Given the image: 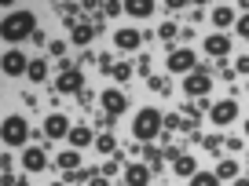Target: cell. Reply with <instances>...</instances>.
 <instances>
[{
  "mask_svg": "<svg viewBox=\"0 0 249 186\" xmlns=\"http://www.w3.org/2000/svg\"><path fill=\"white\" fill-rule=\"evenodd\" d=\"M0 33H4V40L8 44H22V40H33V33H37V15H33V8H15L4 15V22H0Z\"/></svg>",
  "mask_w": 249,
  "mask_h": 186,
  "instance_id": "6da1fadb",
  "label": "cell"
},
{
  "mask_svg": "<svg viewBox=\"0 0 249 186\" xmlns=\"http://www.w3.org/2000/svg\"><path fill=\"white\" fill-rule=\"evenodd\" d=\"M161 132H165V117L158 113L154 106H143L140 113H136V121H132V135H136V142H150V139H158Z\"/></svg>",
  "mask_w": 249,
  "mask_h": 186,
  "instance_id": "7a4b0ae2",
  "label": "cell"
},
{
  "mask_svg": "<svg viewBox=\"0 0 249 186\" xmlns=\"http://www.w3.org/2000/svg\"><path fill=\"white\" fill-rule=\"evenodd\" d=\"M4 146L8 150H15V146H22L26 150V139H30V124L22 121V117H4Z\"/></svg>",
  "mask_w": 249,
  "mask_h": 186,
  "instance_id": "3957f363",
  "label": "cell"
},
{
  "mask_svg": "<svg viewBox=\"0 0 249 186\" xmlns=\"http://www.w3.org/2000/svg\"><path fill=\"white\" fill-rule=\"evenodd\" d=\"M30 62L33 59H26L22 47H8L0 59V70H4V77H22V73H30Z\"/></svg>",
  "mask_w": 249,
  "mask_h": 186,
  "instance_id": "277c9868",
  "label": "cell"
},
{
  "mask_svg": "<svg viewBox=\"0 0 249 186\" xmlns=\"http://www.w3.org/2000/svg\"><path fill=\"white\" fill-rule=\"evenodd\" d=\"M198 70V55L191 51V47H176V51H169V73H191Z\"/></svg>",
  "mask_w": 249,
  "mask_h": 186,
  "instance_id": "5b68a950",
  "label": "cell"
},
{
  "mask_svg": "<svg viewBox=\"0 0 249 186\" xmlns=\"http://www.w3.org/2000/svg\"><path fill=\"white\" fill-rule=\"evenodd\" d=\"M183 92L191 95V99H205V95L213 92V77H209L205 70H195L191 77L183 80Z\"/></svg>",
  "mask_w": 249,
  "mask_h": 186,
  "instance_id": "8992f818",
  "label": "cell"
},
{
  "mask_svg": "<svg viewBox=\"0 0 249 186\" xmlns=\"http://www.w3.org/2000/svg\"><path fill=\"white\" fill-rule=\"evenodd\" d=\"M44 168H48V150L44 146H26L22 150V171L26 175H37Z\"/></svg>",
  "mask_w": 249,
  "mask_h": 186,
  "instance_id": "52a82bcc",
  "label": "cell"
},
{
  "mask_svg": "<svg viewBox=\"0 0 249 186\" xmlns=\"http://www.w3.org/2000/svg\"><path fill=\"white\" fill-rule=\"evenodd\" d=\"M55 92L59 95H81L85 92V77H81V70H66L55 77Z\"/></svg>",
  "mask_w": 249,
  "mask_h": 186,
  "instance_id": "ba28073f",
  "label": "cell"
},
{
  "mask_svg": "<svg viewBox=\"0 0 249 186\" xmlns=\"http://www.w3.org/2000/svg\"><path fill=\"white\" fill-rule=\"evenodd\" d=\"M70 128H73V124L66 121L62 113H48L44 117V139L48 142H52V139H70Z\"/></svg>",
  "mask_w": 249,
  "mask_h": 186,
  "instance_id": "9c48e42d",
  "label": "cell"
},
{
  "mask_svg": "<svg viewBox=\"0 0 249 186\" xmlns=\"http://www.w3.org/2000/svg\"><path fill=\"white\" fill-rule=\"evenodd\" d=\"M99 102H103V113H107L110 121H114V117H121L124 109H128V99H124V92H117V88H114V92L107 88V92L99 95Z\"/></svg>",
  "mask_w": 249,
  "mask_h": 186,
  "instance_id": "30bf717a",
  "label": "cell"
},
{
  "mask_svg": "<svg viewBox=\"0 0 249 186\" xmlns=\"http://www.w3.org/2000/svg\"><path fill=\"white\" fill-rule=\"evenodd\" d=\"M209 117H213V124L227 128V124H234V121H238V102H234V99H224V102H216V106L209 109Z\"/></svg>",
  "mask_w": 249,
  "mask_h": 186,
  "instance_id": "8fae6325",
  "label": "cell"
},
{
  "mask_svg": "<svg viewBox=\"0 0 249 186\" xmlns=\"http://www.w3.org/2000/svg\"><path fill=\"white\" fill-rule=\"evenodd\" d=\"M209 22L216 26V33H224L227 26H238V15H234L231 4H216V8L209 11Z\"/></svg>",
  "mask_w": 249,
  "mask_h": 186,
  "instance_id": "7c38bea8",
  "label": "cell"
},
{
  "mask_svg": "<svg viewBox=\"0 0 249 186\" xmlns=\"http://www.w3.org/2000/svg\"><path fill=\"white\" fill-rule=\"evenodd\" d=\"M154 179L150 164H124V186H147Z\"/></svg>",
  "mask_w": 249,
  "mask_h": 186,
  "instance_id": "4fadbf2b",
  "label": "cell"
},
{
  "mask_svg": "<svg viewBox=\"0 0 249 186\" xmlns=\"http://www.w3.org/2000/svg\"><path fill=\"white\" fill-rule=\"evenodd\" d=\"M140 44H143V33L140 30H128V26H124V30L114 33V47H121V51H136Z\"/></svg>",
  "mask_w": 249,
  "mask_h": 186,
  "instance_id": "5bb4252c",
  "label": "cell"
},
{
  "mask_svg": "<svg viewBox=\"0 0 249 186\" xmlns=\"http://www.w3.org/2000/svg\"><path fill=\"white\" fill-rule=\"evenodd\" d=\"M85 146H95V132L85 128V124H73L70 128V150H85Z\"/></svg>",
  "mask_w": 249,
  "mask_h": 186,
  "instance_id": "9a60e30c",
  "label": "cell"
},
{
  "mask_svg": "<svg viewBox=\"0 0 249 186\" xmlns=\"http://www.w3.org/2000/svg\"><path fill=\"white\" fill-rule=\"evenodd\" d=\"M95 33H99V30H95L92 22H85V18H81V22L70 30V44H77V47H88V44H92V37H95Z\"/></svg>",
  "mask_w": 249,
  "mask_h": 186,
  "instance_id": "2e32d148",
  "label": "cell"
},
{
  "mask_svg": "<svg viewBox=\"0 0 249 186\" xmlns=\"http://www.w3.org/2000/svg\"><path fill=\"white\" fill-rule=\"evenodd\" d=\"M205 51H209L213 59H224V55L231 51V37H227V33H213V37H205Z\"/></svg>",
  "mask_w": 249,
  "mask_h": 186,
  "instance_id": "e0dca14e",
  "label": "cell"
},
{
  "mask_svg": "<svg viewBox=\"0 0 249 186\" xmlns=\"http://www.w3.org/2000/svg\"><path fill=\"white\" fill-rule=\"evenodd\" d=\"M172 171H176V175H183V179H195V175H198V161H195L191 154H183L176 164H172Z\"/></svg>",
  "mask_w": 249,
  "mask_h": 186,
  "instance_id": "ac0fdd59",
  "label": "cell"
},
{
  "mask_svg": "<svg viewBox=\"0 0 249 186\" xmlns=\"http://www.w3.org/2000/svg\"><path fill=\"white\" fill-rule=\"evenodd\" d=\"M124 11H128L132 18H150V15H154V4H150V0H128Z\"/></svg>",
  "mask_w": 249,
  "mask_h": 186,
  "instance_id": "d6986e66",
  "label": "cell"
},
{
  "mask_svg": "<svg viewBox=\"0 0 249 186\" xmlns=\"http://www.w3.org/2000/svg\"><path fill=\"white\" fill-rule=\"evenodd\" d=\"M55 164H59L62 171H77V164H81V150H62V154L55 157Z\"/></svg>",
  "mask_w": 249,
  "mask_h": 186,
  "instance_id": "ffe728a7",
  "label": "cell"
},
{
  "mask_svg": "<svg viewBox=\"0 0 249 186\" xmlns=\"http://www.w3.org/2000/svg\"><path fill=\"white\" fill-rule=\"evenodd\" d=\"M26 77H30L33 84L48 80V62H44V59H33V62H30V73H26Z\"/></svg>",
  "mask_w": 249,
  "mask_h": 186,
  "instance_id": "44dd1931",
  "label": "cell"
},
{
  "mask_svg": "<svg viewBox=\"0 0 249 186\" xmlns=\"http://www.w3.org/2000/svg\"><path fill=\"white\" fill-rule=\"evenodd\" d=\"M95 150H99L103 157H110V154H114V150H117V139H114V135H110V132L95 135Z\"/></svg>",
  "mask_w": 249,
  "mask_h": 186,
  "instance_id": "7402d4cb",
  "label": "cell"
},
{
  "mask_svg": "<svg viewBox=\"0 0 249 186\" xmlns=\"http://www.w3.org/2000/svg\"><path fill=\"white\" fill-rule=\"evenodd\" d=\"M213 175H216L220 183H224V179H238V164H234V161H220Z\"/></svg>",
  "mask_w": 249,
  "mask_h": 186,
  "instance_id": "603a6c76",
  "label": "cell"
},
{
  "mask_svg": "<svg viewBox=\"0 0 249 186\" xmlns=\"http://www.w3.org/2000/svg\"><path fill=\"white\" fill-rule=\"evenodd\" d=\"M187 186H220V179L213 171H198L195 179H187Z\"/></svg>",
  "mask_w": 249,
  "mask_h": 186,
  "instance_id": "cb8c5ba5",
  "label": "cell"
},
{
  "mask_svg": "<svg viewBox=\"0 0 249 186\" xmlns=\"http://www.w3.org/2000/svg\"><path fill=\"white\" fill-rule=\"evenodd\" d=\"M132 73H136V66H132V62H117L110 77H114V80H132Z\"/></svg>",
  "mask_w": 249,
  "mask_h": 186,
  "instance_id": "d4e9b609",
  "label": "cell"
},
{
  "mask_svg": "<svg viewBox=\"0 0 249 186\" xmlns=\"http://www.w3.org/2000/svg\"><path fill=\"white\" fill-rule=\"evenodd\" d=\"M117 171H124V157H114V161H107V164H103V168H99V175H117Z\"/></svg>",
  "mask_w": 249,
  "mask_h": 186,
  "instance_id": "484cf974",
  "label": "cell"
},
{
  "mask_svg": "<svg viewBox=\"0 0 249 186\" xmlns=\"http://www.w3.org/2000/svg\"><path fill=\"white\" fill-rule=\"evenodd\" d=\"M176 33H179V30H176V22H161V26H158V37H161L165 44H169V40L176 37Z\"/></svg>",
  "mask_w": 249,
  "mask_h": 186,
  "instance_id": "4316f807",
  "label": "cell"
},
{
  "mask_svg": "<svg viewBox=\"0 0 249 186\" xmlns=\"http://www.w3.org/2000/svg\"><path fill=\"white\" fill-rule=\"evenodd\" d=\"M114 66H117V62L110 59V55H99V70L107 73V77H110V73H114Z\"/></svg>",
  "mask_w": 249,
  "mask_h": 186,
  "instance_id": "83f0119b",
  "label": "cell"
},
{
  "mask_svg": "<svg viewBox=\"0 0 249 186\" xmlns=\"http://www.w3.org/2000/svg\"><path fill=\"white\" fill-rule=\"evenodd\" d=\"M52 55H55V59H66V40H52Z\"/></svg>",
  "mask_w": 249,
  "mask_h": 186,
  "instance_id": "f1b7e54d",
  "label": "cell"
},
{
  "mask_svg": "<svg viewBox=\"0 0 249 186\" xmlns=\"http://www.w3.org/2000/svg\"><path fill=\"white\" fill-rule=\"evenodd\" d=\"M234 30H238V37H246V40H249V15H242V18H238V26H234Z\"/></svg>",
  "mask_w": 249,
  "mask_h": 186,
  "instance_id": "f546056e",
  "label": "cell"
},
{
  "mask_svg": "<svg viewBox=\"0 0 249 186\" xmlns=\"http://www.w3.org/2000/svg\"><path fill=\"white\" fill-rule=\"evenodd\" d=\"M165 128H169V132H172V128H183V121H179V113H169V117H165Z\"/></svg>",
  "mask_w": 249,
  "mask_h": 186,
  "instance_id": "4dcf8cb0",
  "label": "cell"
},
{
  "mask_svg": "<svg viewBox=\"0 0 249 186\" xmlns=\"http://www.w3.org/2000/svg\"><path fill=\"white\" fill-rule=\"evenodd\" d=\"M124 4H103V15H121Z\"/></svg>",
  "mask_w": 249,
  "mask_h": 186,
  "instance_id": "1f68e13d",
  "label": "cell"
},
{
  "mask_svg": "<svg viewBox=\"0 0 249 186\" xmlns=\"http://www.w3.org/2000/svg\"><path fill=\"white\" fill-rule=\"evenodd\" d=\"M234 70H238V73H246V77H249V55H242V59L234 62Z\"/></svg>",
  "mask_w": 249,
  "mask_h": 186,
  "instance_id": "d6a6232c",
  "label": "cell"
},
{
  "mask_svg": "<svg viewBox=\"0 0 249 186\" xmlns=\"http://www.w3.org/2000/svg\"><path fill=\"white\" fill-rule=\"evenodd\" d=\"M150 88H154V92H169V84H165V77H150Z\"/></svg>",
  "mask_w": 249,
  "mask_h": 186,
  "instance_id": "836d02e7",
  "label": "cell"
},
{
  "mask_svg": "<svg viewBox=\"0 0 249 186\" xmlns=\"http://www.w3.org/2000/svg\"><path fill=\"white\" fill-rule=\"evenodd\" d=\"M202 142H205V150H213V154L220 150V135H209V139H202Z\"/></svg>",
  "mask_w": 249,
  "mask_h": 186,
  "instance_id": "e575fe53",
  "label": "cell"
},
{
  "mask_svg": "<svg viewBox=\"0 0 249 186\" xmlns=\"http://www.w3.org/2000/svg\"><path fill=\"white\" fill-rule=\"evenodd\" d=\"M227 150H231V154H238V150H242V139H234V135H231V139H227Z\"/></svg>",
  "mask_w": 249,
  "mask_h": 186,
  "instance_id": "d590c367",
  "label": "cell"
},
{
  "mask_svg": "<svg viewBox=\"0 0 249 186\" xmlns=\"http://www.w3.org/2000/svg\"><path fill=\"white\" fill-rule=\"evenodd\" d=\"M88 183H92V186H110V179H107V175H92Z\"/></svg>",
  "mask_w": 249,
  "mask_h": 186,
  "instance_id": "8d00e7d4",
  "label": "cell"
},
{
  "mask_svg": "<svg viewBox=\"0 0 249 186\" xmlns=\"http://www.w3.org/2000/svg\"><path fill=\"white\" fill-rule=\"evenodd\" d=\"M15 186H30V179H26V175H18V179H15Z\"/></svg>",
  "mask_w": 249,
  "mask_h": 186,
  "instance_id": "74e56055",
  "label": "cell"
},
{
  "mask_svg": "<svg viewBox=\"0 0 249 186\" xmlns=\"http://www.w3.org/2000/svg\"><path fill=\"white\" fill-rule=\"evenodd\" d=\"M234 186H249V179H234Z\"/></svg>",
  "mask_w": 249,
  "mask_h": 186,
  "instance_id": "f35d334b",
  "label": "cell"
},
{
  "mask_svg": "<svg viewBox=\"0 0 249 186\" xmlns=\"http://www.w3.org/2000/svg\"><path fill=\"white\" fill-rule=\"evenodd\" d=\"M242 128H246V135H249V121H246V124H242Z\"/></svg>",
  "mask_w": 249,
  "mask_h": 186,
  "instance_id": "ab89813d",
  "label": "cell"
},
{
  "mask_svg": "<svg viewBox=\"0 0 249 186\" xmlns=\"http://www.w3.org/2000/svg\"><path fill=\"white\" fill-rule=\"evenodd\" d=\"M52 186H66V183H52Z\"/></svg>",
  "mask_w": 249,
  "mask_h": 186,
  "instance_id": "60d3db41",
  "label": "cell"
},
{
  "mask_svg": "<svg viewBox=\"0 0 249 186\" xmlns=\"http://www.w3.org/2000/svg\"><path fill=\"white\" fill-rule=\"evenodd\" d=\"M246 179H249V164H246Z\"/></svg>",
  "mask_w": 249,
  "mask_h": 186,
  "instance_id": "b9f144b4",
  "label": "cell"
},
{
  "mask_svg": "<svg viewBox=\"0 0 249 186\" xmlns=\"http://www.w3.org/2000/svg\"><path fill=\"white\" fill-rule=\"evenodd\" d=\"M121 186H124V183H121Z\"/></svg>",
  "mask_w": 249,
  "mask_h": 186,
  "instance_id": "7bdbcfd3",
  "label": "cell"
}]
</instances>
